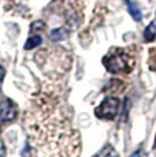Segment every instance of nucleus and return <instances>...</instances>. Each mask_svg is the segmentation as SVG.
I'll return each instance as SVG.
<instances>
[{"mask_svg":"<svg viewBox=\"0 0 156 157\" xmlns=\"http://www.w3.org/2000/svg\"><path fill=\"white\" fill-rule=\"evenodd\" d=\"M103 64L106 70L112 74H129L133 70L134 59L127 52V49L114 48L104 56Z\"/></svg>","mask_w":156,"mask_h":157,"instance_id":"nucleus-2","label":"nucleus"},{"mask_svg":"<svg viewBox=\"0 0 156 157\" xmlns=\"http://www.w3.org/2000/svg\"><path fill=\"white\" fill-rule=\"evenodd\" d=\"M155 37H156V25L155 22H151L146 26V29L144 30V40L146 43H151V41L155 40Z\"/></svg>","mask_w":156,"mask_h":157,"instance_id":"nucleus-7","label":"nucleus"},{"mask_svg":"<svg viewBox=\"0 0 156 157\" xmlns=\"http://www.w3.org/2000/svg\"><path fill=\"white\" fill-rule=\"evenodd\" d=\"M26 126L38 157H77L80 153V135L63 112L58 96L38 94L26 112Z\"/></svg>","mask_w":156,"mask_h":157,"instance_id":"nucleus-1","label":"nucleus"},{"mask_svg":"<svg viewBox=\"0 0 156 157\" xmlns=\"http://www.w3.org/2000/svg\"><path fill=\"white\" fill-rule=\"evenodd\" d=\"M68 36V30L64 29V28H58V29H53L49 34V38L53 41H60V40H64L67 38Z\"/></svg>","mask_w":156,"mask_h":157,"instance_id":"nucleus-6","label":"nucleus"},{"mask_svg":"<svg viewBox=\"0 0 156 157\" xmlns=\"http://www.w3.org/2000/svg\"><path fill=\"white\" fill-rule=\"evenodd\" d=\"M101 153H103L104 157H115V156H116V153L112 150V147H107V149L104 147V150H103Z\"/></svg>","mask_w":156,"mask_h":157,"instance_id":"nucleus-9","label":"nucleus"},{"mask_svg":"<svg viewBox=\"0 0 156 157\" xmlns=\"http://www.w3.org/2000/svg\"><path fill=\"white\" fill-rule=\"evenodd\" d=\"M156 146V137H155V145H154V147Z\"/></svg>","mask_w":156,"mask_h":157,"instance_id":"nucleus-12","label":"nucleus"},{"mask_svg":"<svg viewBox=\"0 0 156 157\" xmlns=\"http://www.w3.org/2000/svg\"><path fill=\"white\" fill-rule=\"evenodd\" d=\"M41 41H43L41 36H32V37H29L28 41L25 43V49H33V48L38 47V45L41 44Z\"/></svg>","mask_w":156,"mask_h":157,"instance_id":"nucleus-8","label":"nucleus"},{"mask_svg":"<svg viewBox=\"0 0 156 157\" xmlns=\"http://www.w3.org/2000/svg\"><path fill=\"white\" fill-rule=\"evenodd\" d=\"M119 109V100L118 97L114 96H108L106 97L103 101L100 102L97 108L95 109V115L99 119H104V120H112L116 116Z\"/></svg>","mask_w":156,"mask_h":157,"instance_id":"nucleus-3","label":"nucleus"},{"mask_svg":"<svg viewBox=\"0 0 156 157\" xmlns=\"http://www.w3.org/2000/svg\"><path fill=\"white\" fill-rule=\"evenodd\" d=\"M126 6H127V11H129V14L131 15V18H133L134 21H137V22H140V21L142 19V14H141L138 4H137L136 2H131V0H126Z\"/></svg>","mask_w":156,"mask_h":157,"instance_id":"nucleus-5","label":"nucleus"},{"mask_svg":"<svg viewBox=\"0 0 156 157\" xmlns=\"http://www.w3.org/2000/svg\"><path fill=\"white\" fill-rule=\"evenodd\" d=\"M18 108L11 100L0 101V123H10L15 120Z\"/></svg>","mask_w":156,"mask_h":157,"instance_id":"nucleus-4","label":"nucleus"},{"mask_svg":"<svg viewBox=\"0 0 156 157\" xmlns=\"http://www.w3.org/2000/svg\"><path fill=\"white\" fill-rule=\"evenodd\" d=\"M140 156H141V150L138 149V150H136V152H134V153H133V155H131L130 157H140Z\"/></svg>","mask_w":156,"mask_h":157,"instance_id":"nucleus-10","label":"nucleus"},{"mask_svg":"<svg viewBox=\"0 0 156 157\" xmlns=\"http://www.w3.org/2000/svg\"><path fill=\"white\" fill-rule=\"evenodd\" d=\"M3 77H4V68H3L2 66H0V79H2Z\"/></svg>","mask_w":156,"mask_h":157,"instance_id":"nucleus-11","label":"nucleus"}]
</instances>
